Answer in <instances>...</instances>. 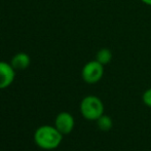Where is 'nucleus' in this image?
Listing matches in <instances>:
<instances>
[{
	"mask_svg": "<svg viewBox=\"0 0 151 151\" xmlns=\"http://www.w3.org/2000/svg\"><path fill=\"white\" fill-rule=\"evenodd\" d=\"M63 134L57 129L56 127L42 125L35 131L34 141L38 147L45 150L56 149L61 144Z\"/></svg>",
	"mask_w": 151,
	"mask_h": 151,
	"instance_id": "obj_1",
	"label": "nucleus"
},
{
	"mask_svg": "<svg viewBox=\"0 0 151 151\" xmlns=\"http://www.w3.org/2000/svg\"><path fill=\"white\" fill-rule=\"evenodd\" d=\"M16 69L6 62H0V90L6 88L14 82Z\"/></svg>",
	"mask_w": 151,
	"mask_h": 151,
	"instance_id": "obj_4",
	"label": "nucleus"
},
{
	"mask_svg": "<svg viewBox=\"0 0 151 151\" xmlns=\"http://www.w3.org/2000/svg\"><path fill=\"white\" fill-rule=\"evenodd\" d=\"M55 127L63 135L71 133L74 127V118L68 112H61L57 115L55 120Z\"/></svg>",
	"mask_w": 151,
	"mask_h": 151,
	"instance_id": "obj_5",
	"label": "nucleus"
},
{
	"mask_svg": "<svg viewBox=\"0 0 151 151\" xmlns=\"http://www.w3.org/2000/svg\"><path fill=\"white\" fill-rule=\"evenodd\" d=\"M96 60L102 64V65H107L112 60V52L109 48H101L96 55Z\"/></svg>",
	"mask_w": 151,
	"mask_h": 151,
	"instance_id": "obj_7",
	"label": "nucleus"
},
{
	"mask_svg": "<svg viewBox=\"0 0 151 151\" xmlns=\"http://www.w3.org/2000/svg\"><path fill=\"white\" fill-rule=\"evenodd\" d=\"M104 74V65H102L97 60L91 61L84 65L81 71L82 79L86 83L93 84L101 80Z\"/></svg>",
	"mask_w": 151,
	"mask_h": 151,
	"instance_id": "obj_3",
	"label": "nucleus"
},
{
	"mask_svg": "<svg viewBox=\"0 0 151 151\" xmlns=\"http://www.w3.org/2000/svg\"><path fill=\"white\" fill-rule=\"evenodd\" d=\"M142 100L147 107L151 108V88H148L147 91H145V93L142 96Z\"/></svg>",
	"mask_w": 151,
	"mask_h": 151,
	"instance_id": "obj_9",
	"label": "nucleus"
},
{
	"mask_svg": "<svg viewBox=\"0 0 151 151\" xmlns=\"http://www.w3.org/2000/svg\"><path fill=\"white\" fill-rule=\"evenodd\" d=\"M142 2H143L144 4H146V5H150L151 6V0H141Z\"/></svg>",
	"mask_w": 151,
	"mask_h": 151,
	"instance_id": "obj_10",
	"label": "nucleus"
},
{
	"mask_svg": "<svg viewBox=\"0 0 151 151\" xmlns=\"http://www.w3.org/2000/svg\"><path fill=\"white\" fill-rule=\"evenodd\" d=\"M31 63V59L25 52H19V54L14 55L12 58L10 64L16 70H25L29 67Z\"/></svg>",
	"mask_w": 151,
	"mask_h": 151,
	"instance_id": "obj_6",
	"label": "nucleus"
},
{
	"mask_svg": "<svg viewBox=\"0 0 151 151\" xmlns=\"http://www.w3.org/2000/svg\"><path fill=\"white\" fill-rule=\"evenodd\" d=\"M96 121H97L98 127H99V129H101V131L108 132L112 129V127H113V122H112V119L109 117V116L102 115L101 117L98 118Z\"/></svg>",
	"mask_w": 151,
	"mask_h": 151,
	"instance_id": "obj_8",
	"label": "nucleus"
},
{
	"mask_svg": "<svg viewBox=\"0 0 151 151\" xmlns=\"http://www.w3.org/2000/svg\"><path fill=\"white\" fill-rule=\"evenodd\" d=\"M80 112L86 119L97 120L104 113L103 102L96 96H88L80 103Z\"/></svg>",
	"mask_w": 151,
	"mask_h": 151,
	"instance_id": "obj_2",
	"label": "nucleus"
}]
</instances>
